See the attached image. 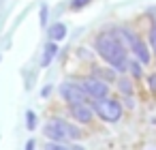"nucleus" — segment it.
<instances>
[{
  "mask_svg": "<svg viewBox=\"0 0 156 150\" xmlns=\"http://www.w3.org/2000/svg\"><path fill=\"white\" fill-rule=\"evenodd\" d=\"M94 47L101 54V58H105L111 64V69H115L120 73L128 69V58H126L124 43L120 41V37L115 32H101L94 41Z\"/></svg>",
  "mask_w": 156,
  "mask_h": 150,
  "instance_id": "f257e3e1",
  "label": "nucleus"
},
{
  "mask_svg": "<svg viewBox=\"0 0 156 150\" xmlns=\"http://www.w3.org/2000/svg\"><path fill=\"white\" fill-rule=\"evenodd\" d=\"M43 133L51 141H66V139H79V137H83V133H81L79 126H75V124H71L66 120H60V118L47 122L45 129H43Z\"/></svg>",
  "mask_w": 156,
  "mask_h": 150,
  "instance_id": "f03ea898",
  "label": "nucleus"
},
{
  "mask_svg": "<svg viewBox=\"0 0 156 150\" xmlns=\"http://www.w3.org/2000/svg\"><path fill=\"white\" fill-rule=\"evenodd\" d=\"M94 112H96L105 122H118L120 116H122V105H120L115 99L103 97V99H96V101H94Z\"/></svg>",
  "mask_w": 156,
  "mask_h": 150,
  "instance_id": "7ed1b4c3",
  "label": "nucleus"
},
{
  "mask_svg": "<svg viewBox=\"0 0 156 150\" xmlns=\"http://www.w3.org/2000/svg\"><path fill=\"white\" fill-rule=\"evenodd\" d=\"M60 94H62V99L69 103V105H75V103H86L88 101V92L83 90V86H79V84H73V82H64L62 86H60Z\"/></svg>",
  "mask_w": 156,
  "mask_h": 150,
  "instance_id": "20e7f679",
  "label": "nucleus"
},
{
  "mask_svg": "<svg viewBox=\"0 0 156 150\" xmlns=\"http://www.w3.org/2000/svg\"><path fill=\"white\" fill-rule=\"evenodd\" d=\"M81 84H83V90H86L90 97H94V99H103V97H107V92H109V86H107L103 79H98V77H88V79H83Z\"/></svg>",
  "mask_w": 156,
  "mask_h": 150,
  "instance_id": "39448f33",
  "label": "nucleus"
},
{
  "mask_svg": "<svg viewBox=\"0 0 156 150\" xmlns=\"http://www.w3.org/2000/svg\"><path fill=\"white\" fill-rule=\"evenodd\" d=\"M71 116L77 120V122H90L92 120V107H88L86 103H75L71 105Z\"/></svg>",
  "mask_w": 156,
  "mask_h": 150,
  "instance_id": "423d86ee",
  "label": "nucleus"
},
{
  "mask_svg": "<svg viewBox=\"0 0 156 150\" xmlns=\"http://www.w3.org/2000/svg\"><path fill=\"white\" fill-rule=\"evenodd\" d=\"M130 47H133V52H135V56L139 58V62H143V64H145V62H150V52H147V47H145V43H143V41H141L139 37L135 39V43H133Z\"/></svg>",
  "mask_w": 156,
  "mask_h": 150,
  "instance_id": "0eeeda50",
  "label": "nucleus"
},
{
  "mask_svg": "<svg viewBox=\"0 0 156 150\" xmlns=\"http://www.w3.org/2000/svg\"><path fill=\"white\" fill-rule=\"evenodd\" d=\"M47 35H49V39H51V41H62V39L66 37V26H64L62 22H56V24H51V26H49Z\"/></svg>",
  "mask_w": 156,
  "mask_h": 150,
  "instance_id": "6e6552de",
  "label": "nucleus"
},
{
  "mask_svg": "<svg viewBox=\"0 0 156 150\" xmlns=\"http://www.w3.org/2000/svg\"><path fill=\"white\" fill-rule=\"evenodd\" d=\"M56 54H58V45H56V43H47V45H45V52H43L41 67H49V62L56 58Z\"/></svg>",
  "mask_w": 156,
  "mask_h": 150,
  "instance_id": "1a4fd4ad",
  "label": "nucleus"
},
{
  "mask_svg": "<svg viewBox=\"0 0 156 150\" xmlns=\"http://www.w3.org/2000/svg\"><path fill=\"white\" fill-rule=\"evenodd\" d=\"M26 126H28V131H32L37 126V114L34 112H26Z\"/></svg>",
  "mask_w": 156,
  "mask_h": 150,
  "instance_id": "9d476101",
  "label": "nucleus"
},
{
  "mask_svg": "<svg viewBox=\"0 0 156 150\" xmlns=\"http://www.w3.org/2000/svg\"><path fill=\"white\" fill-rule=\"evenodd\" d=\"M118 84H120V90H122L124 94H130V92H133V86H130V82H128V79H120Z\"/></svg>",
  "mask_w": 156,
  "mask_h": 150,
  "instance_id": "9b49d317",
  "label": "nucleus"
},
{
  "mask_svg": "<svg viewBox=\"0 0 156 150\" xmlns=\"http://www.w3.org/2000/svg\"><path fill=\"white\" fill-rule=\"evenodd\" d=\"M128 67H130V73H133L135 77H139V75H141V67H139V62L130 60V62H128Z\"/></svg>",
  "mask_w": 156,
  "mask_h": 150,
  "instance_id": "f8f14e48",
  "label": "nucleus"
},
{
  "mask_svg": "<svg viewBox=\"0 0 156 150\" xmlns=\"http://www.w3.org/2000/svg\"><path fill=\"white\" fill-rule=\"evenodd\" d=\"M45 150H71V148H66V146H62L60 141H49Z\"/></svg>",
  "mask_w": 156,
  "mask_h": 150,
  "instance_id": "ddd939ff",
  "label": "nucleus"
},
{
  "mask_svg": "<svg viewBox=\"0 0 156 150\" xmlns=\"http://www.w3.org/2000/svg\"><path fill=\"white\" fill-rule=\"evenodd\" d=\"M90 2V0H71V7L73 9H81V7H86Z\"/></svg>",
  "mask_w": 156,
  "mask_h": 150,
  "instance_id": "4468645a",
  "label": "nucleus"
},
{
  "mask_svg": "<svg viewBox=\"0 0 156 150\" xmlns=\"http://www.w3.org/2000/svg\"><path fill=\"white\" fill-rule=\"evenodd\" d=\"M150 43H152V47L156 49V26H152V30H150Z\"/></svg>",
  "mask_w": 156,
  "mask_h": 150,
  "instance_id": "2eb2a0df",
  "label": "nucleus"
},
{
  "mask_svg": "<svg viewBox=\"0 0 156 150\" xmlns=\"http://www.w3.org/2000/svg\"><path fill=\"white\" fill-rule=\"evenodd\" d=\"M147 84H150V88H152V90H156V75H154V73L147 77Z\"/></svg>",
  "mask_w": 156,
  "mask_h": 150,
  "instance_id": "dca6fc26",
  "label": "nucleus"
},
{
  "mask_svg": "<svg viewBox=\"0 0 156 150\" xmlns=\"http://www.w3.org/2000/svg\"><path fill=\"white\" fill-rule=\"evenodd\" d=\"M34 148H37V141L34 139H28L26 141V150H34Z\"/></svg>",
  "mask_w": 156,
  "mask_h": 150,
  "instance_id": "f3484780",
  "label": "nucleus"
},
{
  "mask_svg": "<svg viewBox=\"0 0 156 150\" xmlns=\"http://www.w3.org/2000/svg\"><path fill=\"white\" fill-rule=\"evenodd\" d=\"M45 15H47V7H41V24H45Z\"/></svg>",
  "mask_w": 156,
  "mask_h": 150,
  "instance_id": "a211bd4d",
  "label": "nucleus"
},
{
  "mask_svg": "<svg viewBox=\"0 0 156 150\" xmlns=\"http://www.w3.org/2000/svg\"><path fill=\"white\" fill-rule=\"evenodd\" d=\"M49 92H51V88H49V86H45V88H43V90H41V94H43V97H47V94H49Z\"/></svg>",
  "mask_w": 156,
  "mask_h": 150,
  "instance_id": "6ab92c4d",
  "label": "nucleus"
},
{
  "mask_svg": "<svg viewBox=\"0 0 156 150\" xmlns=\"http://www.w3.org/2000/svg\"><path fill=\"white\" fill-rule=\"evenodd\" d=\"M71 150H83V148H79V146H73V148H71Z\"/></svg>",
  "mask_w": 156,
  "mask_h": 150,
  "instance_id": "aec40b11",
  "label": "nucleus"
}]
</instances>
